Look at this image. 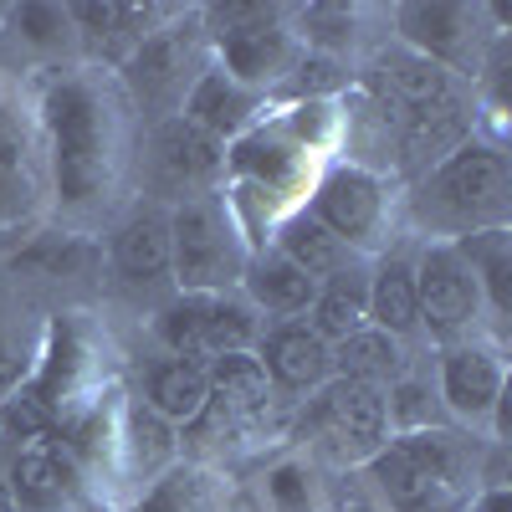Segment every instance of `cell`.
Segmentation results:
<instances>
[{
  "instance_id": "cell-30",
  "label": "cell",
  "mask_w": 512,
  "mask_h": 512,
  "mask_svg": "<svg viewBox=\"0 0 512 512\" xmlns=\"http://www.w3.org/2000/svg\"><path fill=\"white\" fill-rule=\"evenodd\" d=\"M11 26L26 47L36 52H67L77 47V31H72V11L67 6H52V0H26V6L11 11Z\"/></svg>"
},
{
  "instance_id": "cell-10",
  "label": "cell",
  "mask_w": 512,
  "mask_h": 512,
  "mask_svg": "<svg viewBox=\"0 0 512 512\" xmlns=\"http://www.w3.org/2000/svg\"><path fill=\"white\" fill-rule=\"evenodd\" d=\"M226 144L210 139L205 128H195L190 118L169 113L154 123L149 134V180L159 190V200H190V195H216V185L226 180Z\"/></svg>"
},
{
  "instance_id": "cell-3",
  "label": "cell",
  "mask_w": 512,
  "mask_h": 512,
  "mask_svg": "<svg viewBox=\"0 0 512 512\" xmlns=\"http://www.w3.org/2000/svg\"><path fill=\"white\" fill-rule=\"evenodd\" d=\"M410 210L441 241H461V236L507 226L512 221V169H507L502 144L477 139V134L456 144L441 164H431L420 175Z\"/></svg>"
},
{
  "instance_id": "cell-22",
  "label": "cell",
  "mask_w": 512,
  "mask_h": 512,
  "mask_svg": "<svg viewBox=\"0 0 512 512\" xmlns=\"http://www.w3.org/2000/svg\"><path fill=\"white\" fill-rule=\"evenodd\" d=\"M364 303H369V262H354L338 277L318 282V297H313V308L303 313V323L333 349V344H344L349 333H359L369 323Z\"/></svg>"
},
{
  "instance_id": "cell-26",
  "label": "cell",
  "mask_w": 512,
  "mask_h": 512,
  "mask_svg": "<svg viewBox=\"0 0 512 512\" xmlns=\"http://www.w3.org/2000/svg\"><path fill=\"white\" fill-rule=\"evenodd\" d=\"M456 251L466 256V267H472V277L482 287V308L497 323H507V313H512V231L497 226V231L461 236Z\"/></svg>"
},
{
  "instance_id": "cell-11",
  "label": "cell",
  "mask_w": 512,
  "mask_h": 512,
  "mask_svg": "<svg viewBox=\"0 0 512 512\" xmlns=\"http://www.w3.org/2000/svg\"><path fill=\"white\" fill-rule=\"evenodd\" d=\"M395 21H400V47L420 52L425 62H436L446 72H466V67H472V77H477V67L487 62L482 57V41H487V31H482L487 11L482 6L431 0V6H400Z\"/></svg>"
},
{
  "instance_id": "cell-31",
  "label": "cell",
  "mask_w": 512,
  "mask_h": 512,
  "mask_svg": "<svg viewBox=\"0 0 512 512\" xmlns=\"http://www.w3.org/2000/svg\"><path fill=\"white\" fill-rule=\"evenodd\" d=\"M287 21V6H262V0H226V6H205L200 11V31L210 47L221 41H236V36H251L262 26H277Z\"/></svg>"
},
{
  "instance_id": "cell-32",
  "label": "cell",
  "mask_w": 512,
  "mask_h": 512,
  "mask_svg": "<svg viewBox=\"0 0 512 512\" xmlns=\"http://www.w3.org/2000/svg\"><path fill=\"white\" fill-rule=\"evenodd\" d=\"M267 502L272 512H328L308 461H277L267 472Z\"/></svg>"
},
{
  "instance_id": "cell-13",
  "label": "cell",
  "mask_w": 512,
  "mask_h": 512,
  "mask_svg": "<svg viewBox=\"0 0 512 512\" xmlns=\"http://www.w3.org/2000/svg\"><path fill=\"white\" fill-rule=\"evenodd\" d=\"M256 364H262L267 384L277 400H297L318 395L333 379V349L303 323V318H282V323H262V338H256Z\"/></svg>"
},
{
  "instance_id": "cell-12",
  "label": "cell",
  "mask_w": 512,
  "mask_h": 512,
  "mask_svg": "<svg viewBox=\"0 0 512 512\" xmlns=\"http://www.w3.org/2000/svg\"><path fill=\"white\" fill-rule=\"evenodd\" d=\"M436 395H441V410L456 425H487L497 400L507 395L502 349L482 344V338H456V344H441Z\"/></svg>"
},
{
  "instance_id": "cell-28",
  "label": "cell",
  "mask_w": 512,
  "mask_h": 512,
  "mask_svg": "<svg viewBox=\"0 0 512 512\" xmlns=\"http://www.w3.org/2000/svg\"><path fill=\"white\" fill-rule=\"evenodd\" d=\"M128 512H216V477L195 461H175L164 477H154Z\"/></svg>"
},
{
  "instance_id": "cell-19",
  "label": "cell",
  "mask_w": 512,
  "mask_h": 512,
  "mask_svg": "<svg viewBox=\"0 0 512 512\" xmlns=\"http://www.w3.org/2000/svg\"><path fill=\"white\" fill-rule=\"evenodd\" d=\"M241 297L256 313H272L282 323V318H303L313 308L318 282L303 267H292L277 246H267V251H251L246 277H241Z\"/></svg>"
},
{
  "instance_id": "cell-9",
  "label": "cell",
  "mask_w": 512,
  "mask_h": 512,
  "mask_svg": "<svg viewBox=\"0 0 512 512\" xmlns=\"http://www.w3.org/2000/svg\"><path fill=\"white\" fill-rule=\"evenodd\" d=\"M415 303H420V328L436 344H456L472 338L482 323V287L466 267V256L456 251V241H431L415 256Z\"/></svg>"
},
{
  "instance_id": "cell-14",
  "label": "cell",
  "mask_w": 512,
  "mask_h": 512,
  "mask_svg": "<svg viewBox=\"0 0 512 512\" xmlns=\"http://www.w3.org/2000/svg\"><path fill=\"white\" fill-rule=\"evenodd\" d=\"M47 195H52V180H47L41 139L31 128H21L16 113L0 108V236L31 231Z\"/></svg>"
},
{
  "instance_id": "cell-5",
  "label": "cell",
  "mask_w": 512,
  "mask_h": 512,
  "mask_svg": "<svg viewBox=\"0 0 512 512\" xmlns=\"http://www.w3.org/2000/svg\"><path fill=\"white\" fill-rule=\"evenodd\" d=\"M297 436L333 466H369L384 451V441L395 436L390 410H384V390L354 384V379H328L318 395L303 400Z\"/></svg>"
},
{
  "instance_id": "cell-17",
  "label": "cell",
  "mask_w": 512,
  "mask_h": 512,
  "mask_svg": "<svg viewBox=\"0 0 512 512\" xmlns=\"http://www.w3.org/2000/svg\"><path fill=\"white\" fill-rule=\"evenodd\" d=\"M262 93H251V88H241L236 77H226L216 62H210L200 77H195V88L185 93V103H180V118H190L195 128H205L210 139H221V144H231V139H241L246 128L256 123V113H262Z\"/></svg>"
},
{
  "instance_id": "cell-29",
  "label": "cell",
  "mask_w": 512,
  "mask_h": 512,
  "mask_svg": "<svg viewBox=\"0 0 512 512\" xmlns=\"http://www.w3.org/2000/svg\"><path fill=\"white\" fill-rule=\"evenodd\" d=\"M297 26H287L297 36L303 52H323V57H344V47H354V31H359V11L349 6H303V11H287Z\"/></svg>"
},
{
  "instance_id": "cell-8",
  "label": "cell",
  "mask_w": 512,
  "mask_h": 512,
  "mask_svg": "<svg viewBox=\"0 0 512 512\" xmlns=\"http://www.w3.org/2000/svg\"><path fill=\"white\" fill-rule=\"evenodd\" d=\"M308 216L333 236L344 241L354 256L379 246V236L390 231V195H384V175L369 164H333L328 175L313 185V200L303 205Z\"/></svg>"
},
{
  "instance_id": "cell-24",
  "label": "cell",
  "mask_w": 512,
  "mask_h": 512,
  "mask_svg": "<svg viewBox=\"0 0 512 512\" xmlns=\"http://www.w3.org/2000/svg\"><path fill=\"white\" fill-rule=\"evenodd\" d=\"M205 400H210V379H205V364L195 359H159L144 379V405L175 425V431H185L205 410Z\"/></svg>"
},
{
  "instance_id": "cell-2",
  "label": "cell",
  "mask_w": 512,
  "mask_h": 512,
  "mask_svg": "<svg viewBox=\"0 0 512 512\" xmlns=\"http://www.w3.org/2000/svg\"><path fill=\"white\" fill-rule=\"evenodd\" d=\"M364 472L374 477L384 512H466L482 482V461L461 431L431 425L390 436Z\"/></svg>"
},
{
  "instance_id": "cell-7",
  "label": "cell",
  "mask_w": 512,
  "mask_h": 512,
  "mask_svg": "<svg viewBox=\"0 0 512 512\" xmlns=\"http://www.w3.org/2000/svg\"><path fill=\"white\" fill-rule=\"evenodd\" d=\"M200 41H205L200 11L190 16V26H185V21L154 26L139 47L118 62V88H123L128 108H134V103H139V108H164V118L180 113L185 93L195 88V77L210 67V62L200 57Z\"/></svg>"
},
{
  "instance_id": "cell-1",
  "label": "cell",
  "mask_w": 512,
  "mask_h": 512,
  "mask_svg": "<svg viewBox=\"0 0 512 512\" xmlns=\"http://www.w3.org/2000/svg\"><path fill=\"white\" fill-rule=\"evenodd\" d=\"M36 139L47 154L57 205L93 210L113 195L128 154V98L103 67L57 72L36 103Z\"/></svg>"
},
{
  "instance_id": "cell-20",
  "label": "cell",
  "mask_w": 512,
  "mask_h": 512,
  "mask_svg": "<svg viewBox=\"0 0 512 512\" xmlns=\"http://www.w3.org/2000/svg\"><path fill=\"white\" fill-rule=\"evenodd\" d=\"M369 328L390 333V338H405L420 333V303H415V256L405 251H384L369 262Z\"/></svg>"
},
{
  "instance_id": "cell-27",
  "label": "cell",
  "mask_w": 512,
  "mask_h": 512,
  "mask_svg": "<svg viewBox=\"0 0 512 512\" xmlns=\"http://www.w3.org/2000/svg\"><path fill=\"white\" fill-rule=\"evenodd\" d=\"M277 251L287 256L292 267H303L313 282H328V277H338L344 267H354L359 256L344 246V241H333L308 210H297V216H287L282 226H277Z\"/></svg>"
},
{
  "instance_id": "cell-23",
  "label": "cell",
  "mask_w": 512,
  "mask_h": 512,
  "mask_svg": "<svg viewBox=\"0 0 512 512\" xmlns=\"http://www.w3.org/2000/svg\"><path fill=\"white\" fill-rule=\"evenodd\" d=\"M205 379H210V400H221L226 410H236L251 431H262V425L272 420V384L262 374V364H256V354H221L205 364Z\"/></svg>"
},
{
  "instance_id": "cell-15",
  "label": "cell",
  "mask_w": 512,
  "mask_h": 512,
  "mask_svg": "<svg viewBox=\"0 0 512 512\" xmlns=\"http://www.w3.org/2000/svg\"><path fill=\"white\" fill-rule=\"evenodd\" d=\"M6 492H11L16 512H67L82 497V477L62 456V446L52 436H41L16 451L11 472H6Z\"/></svg>"
},
{
  "instance_id": "cell-4",
  "label": "cell",
  "mask_w": 512,
  "mask_h": 512,
  "mask_svg": "<svg viewBox=\"0 0 512 512\" xmlns=\"http://www.w3.org/2000/svg\"><path fill=\"white\" fill-rule=\"evenodd\" d=\"M251 246L216 195H190L169 205V282L180 292H241Z\"/></svg>"
},
{
  "instance_id": "cell-36",
  "label": "cell",
  "mask_w": 512,
  "mask_h": 512,
  "mask_svg": "<svg viewBox=\"0 0 512 512\" xmlns=\"http://www.w3.org/2000/svg\"><path fill=\"white\" fill-rule=\"evenodd\" d=\"M67 512H108V507H82V502H77V507H67Z\"/></svg>"
},
{
  "instance_id": "cell-16",
  "label": "cell",
  "mask_w": 512,
  "mask_h": 512,
  "mask_svg": "<svg viewBox=\"0 0 512 512\" xmlns=\"http://www.w3.org/2000/svg\"><path fill=\"white\" fill-rule=\"evenodd\" d=\"M216 67L226 72V77H236L241 88H251V93H282V82L292 77V67H297V57H303V47H297V36L287 31V21H277V26H262V31H251V36H236V41H221L216 47Z\"/></svg>"
},
{
  "instance_id": "cell-6",
  "label": "cell",
  "mask_w": 512,
  "mask_h": 512,
  "mask_svg": "<svg viewBox=\"0 0 512 512\" xmlns=\"http://www.w3.org/2000/svg\"><path fill=\"white\" fill-rule=\"evenodd\" d=\"M159 338L169 359L210 364L221 354H251L262 338V313L241 292H180L159 313Z\"/></svg>"
},
{
  "instance_id": "cell-37",
  "label": "cell",
  "mask_w": 512,
  "mask_h": 512,
  "mask_svg": "<svg viewBox=\"0 0 512 512\" xmlns=\"http://www.w3.org/2000/svg\"><path fill=\"white\" fill-rule=\"evenodd\" d=\"M344 512H374V507H364V502H349V507H344Z\"/></svg>"
},
{
  "instance_id": "cell-25",
  "label": "cell",
  "mask_w": 512,
  "mask_h": 512,
  "mask_svg": "<svg viewBox=\"0 0 512 512\" xmlns=\"http://www.w3.org/2000/svg\"><path fill=\"white\" fill-rule=\"evenodd\" d=\"M410 369L405 344L379 328H359L344 344H333V379H354V384H374V390H390V384Z\"/></svg>"
},
{
  "instance_id": "cell-33",
  "label": "cell",
  "mask_w": 512,
  "mask_h": 512,
  "mask_svg": "<svg viewBox=\"0 0 512 512\" xmlns=\"http://www.w3.org/2000/svg\"><path fill=\"white\" fill-rule=\"evenodd\" d=\"M344 88H349L344 57H323V52H303V57H297V67H292V77L282 82V93L308 98V103H318L328 93H344Z\"/></svg>"
},
{
  "instance_id": "cell-21",
  "label": "cell",
  "mask_w": 512,
  "mask_h": 512,
  "mask_svg": "<svg viewBox=\"0 0 512 512\" xmlns=\"http://www.w3.org/2000/svg\"><path fill=\"white\" fill-rule=\"evenodd\" d=\"M180 461V431L169 420H159L149 405H128L123 410V446H118V472L139 482V492L164 477Z\"/></svg>"
},
{
  "instance_id": "cell-34",
  "label": "cell",
  "mask_w": 512,
  "mask_h": 512,
  "mask_svg": "<svg viewBox=\"0 0 512 512\" xmlns=\"http://www.w3.org/2000/svg\"><path fill=\"white\" fill-rule=\"evenodd\" d=\"M26 369H31V359H26V349L16 344V338L0 328V400L6 395H16V384L26 379Z\"/></svg>"
},
{
  "instance_id": "cell-18",
  "label": "cell",
  "mask_w": 512,
  "mask_h": 512,
  "mask_svg": "<svg viewBox=\"0 0 512 512\" xmlns=\"http://www.w3.org/2000/svg\"><path fill=\"white\" fill-rule=\"evenodd\" d=\"M113 272L128 287L169 282V205H139L113 231Z\"/></svg>"
},
{
  "instance_id": "cell-35",
  "label": "cell",
  "mask_w": 512,
  "mask_h": 512,
  "mask_svg": "<svg viewBox=\"0 0 512 512\" xmlns=\"http://www.w3.org/2000/svg\"><path fill=\"white\" fill-rule=\"evenodd\" d=\"M0 512H16V502H11V492H6V482H0Z\"/></svg>"
}]
</instances>
